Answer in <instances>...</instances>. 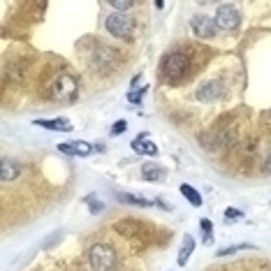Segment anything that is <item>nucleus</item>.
Listing matches in <instances>:
<instances>
[{
    "mask_svg": "<svg viewBox=\"0 0 271 271\" xmlns=\"http://www.w3.org/2000/svg\"><path fill=\"white\" fill-rule=\"evenodd\" d=\"M216 26L220 28V30H237L239 28V21H241V17H239L237 7H232V5H220V7L216 9Z\"/></svg>",
    "mask_w": 271,
    "mask_h": 271,
    "instance_id": "obj_5",
    "label": "nucleus"
},
{
    "mask_svg": "<svg viewBox=\"0 0 271 271\" xmlns=\"http://www.w3.org/2000/svg\"><path fill=\"white\" fill-rule=\"evenodd\" d=\"M148 86H144V88H135L132 93H128V102H132V105H141V98L146 95Z\"/></svg>",
    "mask_w": 271,
    "mask_h": 271,
    "instance_id": "obj_18",
    "label": "nucleus"
},
{
    "mask_svg": "<svg viewBox=\"0 0 271 271\" xmlns=\"http://www.w3.org/2000/svg\"><path fill=\"white\" fill-rule=\"evenodd\" d=\"M225 218H244V211H239V209H227V211H225Z\"/></svg>",
    "mask_w": 271,
    "mask_h": 271,
    "instance_id": "obj_22",
    "label": "nucleus"
},
{
    "mask_svg": "<svg viewBox=\"0 0 271 271\" xmlns=\"http://www.w3.org/2000/svg\"><path fill=\"white\" fill-rule=\"evenodd\" d=\"M77 88H79V83L74 79L72 74H60L54 83V100L58 102H70V100L77 98Z\"/></svg>",
    "mask_w": 271,
    "mask_h": 271,
    "instance_id": "obj_3",
    "label": "nucleus"
},
{
    "mask_svg": "<svg viewBox=\"0 0 271 271\" xmlns=\"http://www.w3.org/2000/svg\"><path fill=\"white\" fill-rule=\"evenodd\" d=\"M88 262L93 271H114L116 267V253L107 244H95L88 250Z\"/></svg>",
    "mask_w": 271,
    "mask_h": 271,
    "instance_id": "obj_1",
    "label": "nucleus"
},
{
    "mask_svg": "<svg viewBox=\"0 0 271 271\" xmlns=\"http://www.w3.org/2000/svg\"><path fill=\"white\" fill-rule=\"evenodd\" d=\"M192 250H195V239L190 237V234H183V244H181V248H179L176 262H179L181 267H186L190 260V255H192Z\"/></svg>",
    "mask_w": 271,
    "mask_h": 271,
    "instance_id": "obj_13",
    "label": "nucleus"
},
{
    "mask_svg": "<svg viewBox=\"0 0 271 271\" xmlns=\"http://www.w3.org/2000/svg\"><path fill=\"white\" fill-rule=\"evenodd\" d=\"M132 151H135V153H139V156H151V158L158 156V146L148 139L146 132H141L137 139H132Z\"/></svg>",
    "mask_w": 271,
    "mask_h": 271,
    "instance_id": "obj_9",
    "label": "nucleus"
},
{
    "mask_svg": "<svg viewBox=\"0 0 271 271\" xmlns=\"http://www.w3.org/2000/svg\"><path fill=\"white\" fill-rule=\"evenodd\" d=\"M267 172L271 174V153H269V158H267Z\"/></svg>",
    "mask_w": 271,
    "mask_h": 271,
    "instance_id": "obj_23",
    "label": "nucleus"
},
{
    "mask_svg": "<svg viewBox=\"0 0 271 271\" xmlns=\"http://www.w3.org/2000/svg\"><path fill=\"white\" fill-rule=\"evenodd\" d=\"M58 151L60 153H67V156H79V158H86L90 156L95 148L86 144V141H65V144H58Z\"/></svg>",
    "mask_w": 271,
    "mask_h": 271,
    "instance_id": "obj_8",
    "label": "nucleus"
},
{
    "mask_svg": "<svg viewBox=\"0 0 271 271\" xmlns=\"http://www.w3.org/2000/svg\"><path fill=\"white\" fill-rule=\"evenodd\" d=\"M88 209H90V214H100V211L105 209V204H102L98 197H88Z\"/></svg>",
    "mask_w": 271,
    "mask_h": 271,
    "instance_id": "obj_19",
    "label": "nucleus"
},
{
    "mask_svg": "<svg viewBox=\"0 0 271 271\" xmlns=\"http://www.w3.org/2000/svg\"><path fill=\"white\" fill-rule=\"evenodd\" d=\"M109 7L116 9V12H121V14H128V12L135 7V2H132V0H114V2H109Z\"/></svg>",
    "mask_w": 271,
    "mask_h": 271,
    "instance_id": "obj_17",
    "label": "nucleus"
},
{
    "mask_svg": "<svg viewBox=\"0 0 271 271\" xmlns=\"http://www.w3.org/2000/svg\"><path fill=\"white\" fill-rule=\"evenodd\" d=\"M141 176L146 181H151V183H158V181H163L164 176H167V172H164L160 164L156 163H146L144 167H141Z\"/></svg>",
    "mask_w": 271,
    "mask_h": 271,
    "instance_id": "obj_12",
    "label": "nucleus"
},
{
    "mask_svg": "<svg viewBox=\"0 0 271 271\" xmlns=\"http://www.w3.org/2000/svg\"><path fill=\"white\" fill-rule=\"evenodd\" d=\"M181 195H183V197L188 199L190 204L192 206H202V195H199L197 190L192 188V186H188V183H181Z\"/></svg>",
    "mask_w": 271,
    "mask_h": 271,
    "instance_id": "obj_15",
    "label": "nucleus"
},
{
    "mask_svg": "<svg viewBox=\"0 0 271 271\" xmlns=\"http://www.w3.org/2000/svg\"><path fill=\"white\" fill-rule=\"evenodd\" d=\"M220 93H222V83L211 79V81H204L199 86L197 93H195V98H197L199 102H214V100L220 98Z\"/></svg>",
    "mask_w": 271,
    "mask_h": 271,
    "instance_id": "obj_7",
    "label": "nucleus"
},
{
    "mask_svg": "<svg viewBox=\"0 0 271 271\" xmlns=\"http://www.w3.org/2000/svg\"><path fill=\"white\" fill-rule=\"evenodd\" d=\"M35 125L47 128V130H54V132H72V123H70L67 118H37Z\"/></svg>",
    "mask_w": 271,
    "mask_h": 271,
    "instance_id": "obj_10",
    "label": "nucleus"
},
{
    "mask_svg": "<svg viewBox=\"0 0 271 271\" xmlns=\"http://www.w3.org/2000/svg\"><path fill=\"white\" fill-rule=\"evenodd\" d=\"M190 30L192 35H197L199 40H211L218 30V26L211 17H204V14H197V17L190 19Z\"/></svg>",
    "mask_w": 271,
    "mask_h": 271,
    "instance_id": "obj_6",
    "label": "nucleus"
},
{
    "mask_svg": "<svg viewBox=\"0 0 271 271\" xmlns=\"http://www.w3.org/2000/svg\"><path fill=\"white\" fill-rule=\"evenodd\" d=\"M199 230L204 232V244L206 246L214 244V227H211V220H209V218H202V220H199Z\"/></svg>",
    "mask_w": 271,
    "mask_h": 271,
    "instance_id": "obj_16",
    "label": "nucleus"
},
{
    "mask_svg": "<svg viewBox=\"0 0 271 271\" xmlns=\"http://www.w3.org/2000/svg\"><path fill=\"white\" fill-rule=\"evenodd\" d=\"M105 26H107L109 35H114L118 40H128V37H132V33H135V21H132L128 14H121V12H114L111 17H107Z\"/></svg>",
    "mask_w": 271,
    "mask_h": 271,
    "instance_id": "obj_2",
    "label": "nucleus"
},
{
    "mask_svg": "<svg viewBox=\"0 0 271 271\" xmlns=\"http://www.w3.org/2000/svg\"><path fill=\"white\" fill-rule=\"evenodd\" d=\"M116 199H121L123 204H130V206H141V209L153 206V202H148L146 197H139V195H132V192H116Z\"/></svg>",
    "mask_w": 271,
    "mask_h": 271,
    "instance_id": "obj_14",
    "label": "nucleus"
},
{
    "mask_svg": "<svg viewBox=\"0 0 271 271\" xmlns=\"http://www.w3.org/2000/svg\"><path fill=\"white\" fill-rule=\"evenodd\" d=\"M125 128H128V123H125V121H116L114 128H111V135H123Z\"/></svg>",
    "mask_w": 271,
    "mask_h": 271,
    "instance_id": "obj_21",
    "label": "nucleus"
},
{
    "mask_svg": "<svg viewBox=\"0 0 271 271\" xmlns=\"http://www.w3.org/2000/svg\"><path fill=\"white\" fill-rule=\"evenodd\" d=\"M244 248H253V246H248V244H244V246H230V248H222V250H218V257H225V255L239 253V250H244Z\"/></svg>",
    "mask_w": 271,
    "mask_h": 271,
    "instance_id": "obj_20",
    "label": "nucleus"
},
{
    "mask_svg": "<svg viewBox=\"0 0 271 271\" xmlns=\"http://www.w3.org/2000/svg\"><path fill=\"white\" fill-rule=\"evenodd\" d=\"M21 174V167L17 163H12V160H2L0 164V181L2 183H12V181H17V176Z\"/></svg>",
    "mask_w": 271,
    "mask_h": 271,
    "instance_id": "obj_11",
    "label": "nucleus"
},
{
    "mask_svg": "<svg viewBox=\"0 0 271 271\" xmlns=\"http://www.w3.org/2000/svg\"><path fill=\"white\" fill-rule=\"evenodd\" d=\"M188 70V56L183 51H174L163 60V72L167 79H176V77H183Z\"/></svg>",
    "mask_w": 271,
    "mask_h": 271,
    "instance_id": "obj_4",
    "label": "nucleus"
}]
</instances>
